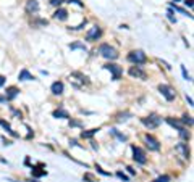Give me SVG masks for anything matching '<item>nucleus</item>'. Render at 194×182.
I'll use <instances>...</instances> for the list:
<instances>
[{"label": "nucleus", "mask_w": 194, "mask_h": 182, "mask_svg": "<svg viewBox=\"0 0 194 182\" xmlns=\"http://www.w3.org/2000/svg\"><path fill=\"white\" fill-rule=\"evenodd\" d=\"M99 53H100L104 58H107V60H117L118 58L117 49H113V47L109 45V43H102V45L99 47Z\"/></svg>", "instance_id": "1"}, {"label": "nucleus", "mask_w": 194, "mask_h": 182, "mask_svg": "<svg viewBox=\"0 0 194 182\" xmlns=\"http://www.w3.org/2000/svg\"><path fill=\"white\" fill-rule=\"evenodd\" d=\"M128 60L133 61V63H136V65H144L147 58H146V55H144L142 50H134V52H131L128 55Z\"/></svg>", "instance_id": "2"}, {"label": "nucleus", "mask_w": 194, "mask_h": 182, "mask_svg": "<svg viewBox=\"0 0 194 182\" xmlns=\"http://www.w3.org/2000/svg\"><path fill=\"white\" fill-rule=\"evenodd\" d=\"M141 122L146 126V127H149V129H155L157 126H159L160 122H162V119H160L159 116H157V114H152V116L142 118V119H141Z\"/></svg>", "instance_id": "3"}, {"label": "nucleus", "mask_w": 194, "mask_h": 182, "mask_svg": "<svg viewBox=\"0 0 194 182\" xmlns=\"http://www.w3.org/2000/svg\"><path fill=\"white\" fill-rule=\"evenodd\" d=\"M159 90H160V94L164 95L165 98H167L168 102H172V100H175V97H176V92L172 89L168 84H160L159 85Z\"/></svg>", "instance_id": "4"}, {"label": "nucleus", "mask_w": 194, "mask_h": 182, "mask_svg": "<svg viewBox=\"0 0 194 182\" xmlns=\"http://www.w3.org/2000/svg\"><path fill=\"white\" fill-rule=\"evenodd\" d=\"M131 150H133V158L138 161V163L144 164L146 161H147V158H146V153H144V150H142L141 147H136V145H131Z\"/></svg>", "instance_id": "5"}, {"label": "nucleus", "mask_w": 194, "mask_h": 182, "mask_svg": "<svg viewBox=\"0 0 194 182\" xmlns=\"http://www.w3.org/2000/svg\"><path fill=\"white\" fill-rule=\"evenodd\" d=\"M144 139H146V142H147V147H149V150H154V152L160 150V144H159V140H157L154 136H150V134H146V136H144Z\"/></svg>", "instance_id": "6"}, {"label": "nucleus", "mask_w": 194, "mask_h": 182, "mask_svg": "<svg viewBox=\"0 0 194 182\" xmlns=\"http://www.w3.org/2000/svg\"><path fill=\"white\" fill-rule=\"evenodd\" d=\"M100 35H102V29H100L99 26H94V27H91V31L86 34V41H89V42L97 41Z\"/></svg>", "instance_id": "7"}, {"label": "nucleus", "mask_w": 194, "mask_h": 182, "mask_svg": "<svg viewBox=\"0 0 194 182\" xmlns=\"http://www.w3.org/2000/svg\"><path fill=\"white\" fill-rule=\"evenodd\" d=\"M105 69L112 71V73H113V79H115V81H117V79H120L121 73H123V69H121L118 65H113V63H109V65H105Z\"/></svg>", "instance_id": "8"}, {"label": "nucleus", "mask_w": 194, "mask_h": 182, "mask_svg": "<svg viewBox=\"0 0 194 182\" xmlns=\"http://www.w3.org/2000/svg\"><path fill=\"white\" fill-rule=\"evenodd\" d=\"M50 90H52L54 95H62L63 94V82H60V81L54 82L52 87H50Z\"/></svg>", "instance_id": "9"}, {"label": "nucleus", "mask_w": 194, "mask_h": 182, "mask_svg": "<svg viewBox=\"0 0 194 182\" xmlns=\"http://www.w3.org/2000/svg\"><path fill=\"white\" fill-rule=\"evenodd\" d=\"M129 74H131L133 77H139V79H146V77H147V76H146V73L139 68V66L131 68V69H129Z\"/></svg>", "instance_id": "10"}, {"label": "nucleus", "mask_w": 194, "mask_h": 182, "mask_svg": "<svg viewBox=\"0 0 194 182\" xmlns=\"http://www.w3.org/2000/svg\"><path fill=\"white\" fill-rule=\"evenodd\" d=\"M54 18H55V19H58V21H65V19L68 18V11H66L65 8H58L57 11H55Z\"/></svg>", "instance_id": "11"}, {"label": "nucleus", "mask_w": 194, "mask_h": 182, "mask_svg": "<svg viewBox=\"0 0 194 182\" xmlns=\"http://www.w3.org/2000/svg\"><path fill=\"white\" fill-rule=\"evenodd\" d=\"M18 94H19V89H18V87H15V85L8 87V89H7V100H13V98L16 97Z\"/></svg>", "instance_id": "12"}, {"label": "nucleus", "mask_w": 194, "mask_h": 182, "mask_svg": "<svg viewBox=\"0 0 194 182\" xmlns=\"http://www.w3.org/2000/svg\"><path fill=\"white\" fill-rule=\"evenodd\" d=\"M18 79H19V81H33L34 76L28 69H21V71H19V74H18Z\"/></svg>", "instance_id": "13"}, {"label": "nucleus", "mask_w": 194, "mask_h": 182, "mask_svg": "<svg viewBox=\"0 0 194 182\" xmlns=\"http://www.w3.org/2000/svg\"><path fill=\"white\" fill-rule=\"evenodd\" d=\"M26 10L29 11H33V13H36V11L39 10V3H37V0H28V3H26Z\"/></svg>", "instance_id": "14"}, {"label": "nucleus", "mask_w": 194, "mask_h": 182, "mask_svg": "<svg viewBox=\"0 0 194 182\" xmlns=\"http://www.w3.org/2000/svg\"><path fill=\"white\" fill-rule=\"evenodd\" d=\"M176 150H178V152H181L183 158H189V148H188V145H186V144H183V142H181V144H178L176 145Z\"/></svg>", "instance_id": "15"}, {"label": "nucleus", "mask_w": 194, "mask_h": 182, "mask_svg": "<svg viewBox=\"0 0 194 182\" xmlns=\"http://www.w3.org/2000/svg\"><path fill=\"white\" fill-rule=\"evenodd\" d=\"M0 126H2V127H3V129H5V130H7V132H8V134H11V136H13V137H16V136H18V134H16V132H15V130H13V129H11V126H10V122H7L5 119H0Z\"/></svg>", "instance_id": "16"}, {"label": "nucleus", "mask_w": 194, "mask_h": 182, "mask_svg": "<svg viewBox=\"0 0 194 182\" xmlns=\"http://www.w3.org/2000/svg\"><path fill=\"white\" fill-rule=\"evenodd\" d=\"M167 122L170 126H173V127H176L178 130H180L181 127H183V124H181L180 121H176V119H173V118H167Z\"/></svg>", "instance_id": "17"}, {"label": "nucleus", "mask_w": 194, "mask_h": 182, "mask_svg": "<svg viewBox=\"0 0 194 182\" xmlns=\"http://www.w3.org/2000/svg\"><path fill=\"white\" fill-rule=\"evenodd\" d=\"M99 129H91V130H84V132H81V137L83 139H91V137L94 136V134H97Z\"/></svg>", "instance_id": "18"}, {"label": "nucleus", "mask_w": 194, "mask_h": 182, "mask_svg": "<svg viewBox=\"0 0 194 182\" xmlns=\"http://www.w3.org/2000/svg\"><path fill=\"white\" fill-rule=\"evenodd\" d=\"M54 118H70L68 111H65V110H57V111H54Z\"/></svg>", "instance_id": "19"}, {"label": "nucleus", "mask_w": 194, "mask_h": 182, "mask_svg": "<svg viewBox=\"0 0 194 182\" xmlns=\"http://www.w3.org/2000/svg\"><path fill=\"white\" fill-rule=\"evenodd\" d=\"M178 132H180V137H181L183 140H189V132H188V130H186L184 127H181L180 130H178Z\"/></svg>", "instance_id": "20"}, {"label": "nucleus", "mask_w": 194, "mask_h": 182, "mask_svg": "<svg viewBox=\"0 0 194 182\" xmlns=\"http://www.w3.org/2000/svg\"><path fill=\"white\" fill-rule=\"evenodd\" d=\"M180 122H183V124H188V126H193V119H191V116H189V114H183V118H181Z\"/></svg>", "instance_id": "21"}, {"label": "nucleus", "mask_w": 194, "mask_h": 182, "mask_svg": "<svg viewBox=\"0 0 194 182\" xmlns=\"http://www.w3.org/2000/svg\"><path fill=\"white\" fill-rule=\"evenodd\" d=\"M172 7H173V8H175L176 11H180V13H183V15H186V16L193 18V15H191V13H188V11H186V10H183V8H180V7H175V5H172Z\"/></svg>", "instance_id": "22"}, {"label": "nucleus", "mask_w": 194, "mask_h": 182, "mask_svg": "<svg viewBox=\"0 0 194 182\" xmlns=\"http://www.w3.org/2000/svg\"><path fill=\"white\" fill-rule=\"evenodd\" d=\"M155 182H170V176H167V174H165V176H160V177L155 179Z\"/></svg>", "instance_id": "23"}, {"label": "nucleus", "mask_w": 194, "mask_h": 182, "mask_svg": "<svg viewBox=\"0 0 194 182\" xmlns=\"http://www.w3.org/2000/svg\"><path fill=\"white\" fill-rule=\"evenodd\" d=\"M181 73H183V76H184V79L186 81H191V76L188 74V71H186V68L184 66H181Z\"/></svg>", "instance_id": "24"}, {"label": "nucleus", "mask_w": 194, "mask_h": 182, "mask_svg": "<svg viewBox=\"0 0 194 182\" xmlns=\"http://www.w3.org/2000/svg\"><path fill=\"white\" fill-rule=\"evenodd\" d=\"M71 49H83V50H86V47L83 45V43H80V42H76V43H71Z\"/></svg>", "instance_id": "25"}, {"label": "nucleus", "mask_w": 194, "mask_h": 182, "mask_svg": "<svg viewBox=\"0 0 194 182\" xmlns=\"http://www.w3.org/2000/svg\"><path fill=\"white\" fill-rule=\"evenodd\" d=\"M96 169H97V172H100V174H102V176H110V172L104 171V169H102L100 166H97V164H96Z\"/></svg>", "instance_id": "26"}, {"label": "nucleus", "mask_w": 194, "mask_h": 182, "mask_svg": "<svg viewBox=\"0 0 194 182\" xmlns=\"http://www.w3.org/2000/svg\"><path fill=\"white\" fill-rule=\"evenodd\" d=\"M167 16H168V19H170V21H172V23H176V18H175V16H173V13H172V10H170V11H168V13H167Z\"/></svg>", "instance_id": "27"}, {"label": "nucleus", "mask_w": 194, "mask_h": 182, "mask_svg": "<svg viewBox=\"0 0 194 182\" xmlns=\"http://www.w3.org/2000/svg\"><path fill=\"white\" fill-rule=\"evenodd\" d=\"M117 176H118V177H120V179H123L125 182H128V181H129V179H128V177H126V176H125V174H123V172H121V171H118V172H117Z\"/></svg>", "instance_id": "28"}, {"label": "nucleus", "mask_w": 194, "mask_h": 182, "mask_svg": "<svg viewBox=\"0 0 194 182\" xmlns=\"http://www.w3.org/2000/svg\"><path fill=\"white\" fill-rule=\"evenodd\" d=\"M112 132H113V134H115V136H117V137H118V139H120V140H126V137H125V136H121V134H118V132H117V130H115V129H112Z\"/></svg>", "instance_id": "29"}, {"label": "nucleus", "mask_w": 194, "mask_h": 182, "mask_svg": "<svg viewBox=\"0 0 194 182\" xmlns=\"http://www.w3.org/2000/svg\"><path fill=\"white\" fill-rule=\"evenodd\" d=\"M68 2H70V3L73 2V3H76V5H80V7H84V3H83V2H80V0H68Z\"/></svg>", "instance_id": "30"}, {"label": "nucleus", "mask_w": 194, "mask_h": 182, "mask_svg": "<svg viewBox=\"0 0 194 182\" xmlns=\"http://www.w3.org/2000/svg\"><path fill=\"white\" fill-rule=\"evenodd\" d=\"M62 3H63V0H52V5H55V7H57V5H62Z\"/></svg>", "instance_id": "31"}, {"label": "nucleus", "mask_w": 194, "mask_h": 182, "mask_svg": "<svg viewBox=\"0 0 194 182\" xmlns=\"http://www.w3.org/2000/svg\"><path fill=\"white\" fill-rule=\"evenodd\" d=\"M34 174H36V176H44V174H47L45 171H33Z\"/></svg>", "instance_id": "32"}, {"label": "nucleus", "mask_w": 194, "mask_h": 182, "mask_svg": "<svg viewBox=\"0 0 194 182\" xmlns=\"http://www.w3.org/2000/svg\"><path fill=\"white\" fill-rule=\"evenodd\" d=\"M184 5L186 7H193V0H184Z\"/></svg>", "instance_id": "33"}, {"label": "nucleus", "mask_w": 194, "mask_h": 182, "mask_svg": "<svg viewBox=\"0 0 194 182\" xmlns=\"http://www.w3.org/2000/svg\"><path fill=\"white\" fill-rule=\"evenodd\" d=\"M5 81H7L5 77H3V76H0V87H2L3 84H5Z\"/></svg>", "instance_id": "34"}, {"label": "nucleus", "mask_w": 194, "mask_h": 182, "mask_svg": "<svg viewBox=\"0 0 194 182\" xmlns=\"http://www.w3.org/2000/svg\"><path fill=\"white\" fill-rule=\"evenodd\" d=\"M186 100H188V103L193 106V98H191V97H188V95H186Z\"/></svg>", "instance_id": "35"}, {"label": "nucleus", "mask_w": 194, "mask_h": 182, "mask_svg": "<svg viewBox=\"0 0 194 182\" xmlns=\"http://www.w3.org/2000/svg\"><path fill=\"white\" fill-rule=\"evenodd\" d=\"M126 169H128V172H129V174H136V172H134V169H133V168H126Z\"/></svg>", "instance_id": "36"}, {"label": "nucleus", "mask_w": 194, "mask_h": 182, "mask_svg": "<svg viewBox=\"0 0 194 182\" xmlns=\"http://www.w3.org/2000/svg\"><path fill=\"white\" fill-rule=\"evenodd\" d=\"M28 182H37V181H33V179H29V181H28Z\"/></svg>", "instance_id": "37"}]
</instances>
